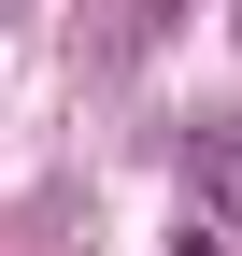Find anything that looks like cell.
<instances>
[{"label":"cell","mask_w":242,"mask_h":256,"mask_svg":"<svg viewBox=\"0 0 242 256\" xmlns=\"http://www.w3.org/2000/svg\"><path fill=\"white\" fill-rule=\"evenodd\" d=\"M186 185L214 200V228L242 214V114H200V142H186Z\"/></svg>","instance_id":"1"},{"label":"cell","mask_w":242,"mask_h":256,"mask_svg":"<svg viewBox=\"0 0 242 256\" xmlns=\"http://www.w3.org/2000/svg\"><path fill=\"white\" fill-rule=\"evenodd\" d=\"M228 28H242V0H228Z\"/></svg>","instance_id":"2"}]
</instances>
